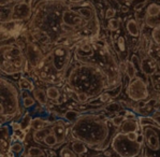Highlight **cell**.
Returning a JSON list of instances; mask_svg holds the SVG:
<instances>
[{
    "instance_id": "obj_15",
    "label": "cell",
    "mask_w": 160,
    "mask_h": 157,
    "mask_svg": "<svg viewBox=\"0 0 160 157\" xmlns=\"http://www.w3.org/2000/svg\"><path fill=\"white\" fill-rule=\"evenodd\" d=\"M141 130V126L138 119H126L124 123L122 124V126L119 127V131L122 134H129V132L133 131H139Z\"/></svg>"
},
{
    "instance_id": "obj_2",
    "label": "cell",
    "mask_w": 160,
    "mask_h": 157,
    "mask_svg": "<svg viewBox=\"0 0 160 157\" xmlns=\"http://www.w3.org/2000/svg\"><path fill=\"white\" fill-rule=\"evenodd\" d=\"M67 83L74 94L85 93L92 99L110 90L109 78L100 68L78 60L67 73Z\"/></svg>"
},
{
    "instance_id": "obj_48",
    "label": "cell",
    "mask_w": 160,
    "mask_h": 157,
    "mask_svg": "<svg viewBox=\"0 0 160 157\" xmlns=\"http://www.w3.org/2000/svg\"><path fill=\"white\" fill-rule=\"evenodd\" d=\"M126 1H130V2H132V1H134V0H126Z\"/></svg>"
},
{
    "instance_id": "obj_27",
    "label": "cell",
    "mask_w": 160,
    "mask_h": 157,
    "mask_svg": "<svg viewBox=\"0 0 160 157\" xmlns=\"http://www.w3.org/2000/svg\"><path fill=\"white\" fill-rule=\"evenodd\" d=\"M21 130H27L31 127V123H32V119H31V114L30 113H26L22 117L21 119Z\"/></svg>"
},
{
    "instance_id": "obj_33",
    "label": "cell",
    "mask_w": 160,
    "mask_h": 157,
    "mask_svg": "<svg viewBox=\"0 0 160 157\" xmlns=\"http://www.w3.org/2000/svg\"><path fill=\"white\" fill-rule=\"evenodd\" d=\"M45 122L42 117H36V119H32V123H31V128H33L34 130H39V129L45 128Z\"/></svg>"
},
{
    "instance_id": "obj_37",
    "label": "cell",
    "mask_w": 160,
    "mask_h": 157,
    "mask_svg": "<svg viewBox=\"0 0 160 157\" xmlns=\"http://www.w3.org/2000/svg\"><path fill=\"white\" fill-rule=\"evenodd\" d=\"M125 119H125V116H122V115H115V116L113 117L111 121H112L113 126L118 127V128H119V127L122 126V123H124Z\"/></svg>"
},
{
    "instance_id": "obj_35",
    "label": "cell",
    "mask_w": 160,
    "mask_h": 157,
    "mask_svg": "<svg viewBox=\"0 0 160 157\" xmlns=\"http://www.w3.org/2000/svg\"><path fill=\"white\" fill-rule=\"evenodd\" d=\"M9 151L13 152L14 154H22L24 152V145L22 142H17V141H14L13 143L10 145L9 148Z\"/></svg>"
},
{
    "instance_id": "obj_19",
    "label": "cell",
    "mask_w": 160,
    "mask_h": 157,
    "mask_svg": "<svg viewBox=\"0 0 160 157\" xmlns=\"http://www.w3.org/2000/svg\"><path fill=\"white\" fill-rule=\"evenodd\" d=\"M32 96L34 97V99L37 100V102H39L41 105H46L48 102V97L46 92L42 88H34V90L32 92Z\"/></svg>"
},
{
    "instance_id": "obj_3",
    "label": "cell",
    "mask_w": 160,
    "mask_h": 157,
    "mask_svg": "<svg viewBox=\"0 0 160 157\" xmlns=\"http://www.w3.org/2000/svg\"><path fill=\"white\" fill-rule=\"evenodd\" d=\"M71 134L92 149L102 151L110 137V124L101 114H82L71 126Z\"/></svg>"
},
{
    "instance_id": "obj_8",
    "label": "cell",
    "mask_w": 160,
    "mask_h": 157,
    "mask_svg": "<svg viewBox=\"0 0 160 157\" xmlns=\"http://www.w3.org/2000/svg\"><path fill=\"white\" fill-rule=\"evenodd\" d=\"M140 126L144 139L145 157H160V125L154 121Z\"/></svg>"
},
{
    "instance_id": "obj_4",
    "label": "cell",
    "mask_w": 160,
    "mask_h": 157,
    "mask_svg": "<svg viewBox=\"0 0 160 157\" xmlns=\"http://www.w3.org/2000/svg\"><path fill=\"white\" fill-rule=\"evenodd\" d=\"M1 87V124L8 119H13L21 112V99L19 93L15 85L2 77L0 78Z\"/></svg>"
},
{
    "instance_id": "obj_16",
    "label": "cell",
    "mask_w": 160,
    "mask_h": 157,
    "mask_svg": "<svg viewBox=\"0 0 160 157\" xmlns=\"http://www.w3.org/2000/svg\"><path fill=\"white\" fill-rule=\"evenodd\" d=\"M147 54H148L151 57H152L155 59L157 63V67H158V71H157V74H160V45H157L154 42H152L151 46L148 48V51H147Z\"/></svg>"
},
{
    "instance_id": "obj_29",
    "label": "cell",
    "mask_w": 160,
    "mask_h": 157,
    "mask_svg": "<svg viewBox=\"0 0 160 157\" xmlns=\"http://www.w3.org/2000/svg\"><path fill=\"white\" fill-rule=\"evenodd\" d=\"M149 37H151L152 41L155 44H157V45H160V25L156 26L155 28L151 29Z\"/></svg>"
},
{
    "instance_id": "obj_10",
    "label": "cell",
    "mask_w": 160,
    "mask_h": 157,
    "mask_svg": "<svg viewBox=\"0 0 160 157\" xmlns=\"http://www.w3.org/2000/svg\"><path fill=\"white\" fill-rule=\"evenodd\" d=\"M33 14V4L31 1H23L13 3L12 6V21L27 22L30 21Z\"/></svg>"
},
{
    "instance_id": "obj_31",
    "label": "cell",
    "mask_w": 160,
    "mask_h": 157,
    "mask_svg": "<svg viewBox=\"0 0 160 157\" xmlns=\"http://www.w3.org/2000/svg\"><path fill=\"white\" fill-rule=\"evenodd\" d=\"M46 94H48V99L51 100H57L59 97H60V92L57 87L55 86H51L46 89Z\"/></svg>"
},
{
    "instance_id": "obj_41",
    "label": "cell",
    "mask_w": 160,
    "mask_h": 157,
    "mask_svg": "<svg viewBox=\"0 0 160 157\" xmlns=\"http://www.w3.org/2000/svg\"><path fill=\"white\" fill-rule=\"evenodd\" d=\"M148 1H149V0H143L142 2H139L138 4H135L134 8H133V9H134V11L137 12V13H138V12H142V11H143V10L145 9V7L147 6Z\"/></svg>"
},
{
    "instance_id": "obj_42",
    "label": "cell",
    "mask_w": 160,
    "mask_h": 157,
    "mask_svg": "<svg viewBox=\"0 0 160 157\" xmlns=\"http://www.w3.org/2000/svg\"><path fill=\"white\" fill-rule=\"evenodd\" d=\"M11 127L13 129V131H17V130H21V123H12L11 124Z\"/></svg>"
},
{
    "instance_id": "obj_9",
    "label": "cell",
    "mask_w": 160,
    "mask_h": 157,
    "mask_svg": "<svg viewBox=\"0 0 160 157\" xmlns=\"http://www.w3.org/2000/svg\"><path fill=\"white\" fill-rule=\"evenodd\" d=\"M127 95L132 101L140 102L146 100L149 96L147 84L141 77H135L130 80L127 86Z\"/></svg>"
},
{
    "instance_id": "obj_21",
    "label": "cell",
    "mask_w": 160,
    "mask_h": 157,
    "mask_svg": "<svg viewBox=\"0 0 160 157\" xmlns=\"http://www.w3.org/2000/svg\"><path fill=\"white\" fill-rule=\"evenodd\" d=\"M52 132V127H45V128H42V129H39V130H34L32 137H33V140L34 142H43L44 139L48 136Z\"/></svg>"
},
{
    "instance_id": "obj_39",
    "label": "cell",
    "mask_w": 160,
    "mask_h": 157,
    "mask_svg": "<svg viewBox=\"0 0 160 157\" xmlns=\"http://www.w3.org/2000/svg\"><path fill=\"white\" fill-rule=\"evenodd\" d=\"M10 137H11V134H10L9 126L8 125H1V139L9 140Z\"/></svg>"
},
{
    "instance_id": "obj_40",
    "label": "cell",
    "mask_w": 160,
    "mask_h": 157,
    "mask_svg": "<svg viewBox=\"0 0 160 157\" xmlns=\"http://www.w3.org/2000/svg\"><path fill=\"white\" fill-rule=\"evenodd\" d=\"M76 96V100H78V102H81V104H85V102L89 101L92 98L88 96L87 94H85V93H78V94H75Z\"/></svg>"
},
{
    "instance_id": "obj_11",
    "label": "cell",
    "mask_w": 160,
    "mask_h": 157,
    "mask_svg": "<svg viewBox=\"0 0 160 157\" xmlns=\"http://www.w3.org/2000/svg\"><path fill=\"white\" fill-rule=\"evenodd\" d=\"M26 60L27 63L32 68H39L44 59V54L41 48L34 42H30L26 45Z\"/></svg>"
},
{
    "instance_id": "obj_12",
    "label": "cell",
    "mask_w": 160,
    "mask_h": 157,
    "mask_svg": "<svg viewBox=\"0 0 160 157\" xmlns=\"http://www.w3.org/2000/svg\"><path fill=\"white\" fill-rule=\"evenodd\" d=\"M157 71H158V67L154 58L151 57L148 54L141 56V72L146 77H152L157 74Z\"/></svg>"
},
{
    "instance_id": "obj_45",
    "label": "cell",
    "mask_w": 160,
    "mask_h": 157,
    "mask_svg": "<svg viewBox=\"0 0 160 157\" xmlns=\"http://www.w3.org/2000/svg\"><path fill=\"white\" fill-rule=\"evenodd\" d=\"M7 157H15V154H14L13 152L9 151V153H8V155H7Z\"/></svg>"
},
{
    "instance_id": "obj_47",
    "label": "cell",
    "mask_w": 160,
    "mask_h": 157,
    "mask_svg": "<svg viewBox=\"0 0 160 157\" xmlns=\"http://www.w3.org/2000/svg\"><path fill=\"white\" fill-rule=\"evenodd\" d=\"M158 101H159V104H160V93H159V95H158Z\"/></svg>"
},
{
    "instance_id": "obj_5",
    "label": "cell",
    "mask_w": 160,
    "mask_h": 157,
    "mask_svg": "<svg viewBox=\"0 0 160 157\" xmlns=\"http://www.w3.org/2000/svg\"><path fill=\"white\" fill-rule=\"evenodd\" d=\"M72 51L67 44H57L46 57H44L40 67L43 63H46V67H50L57 77H65L72 61Z\"/></svg>"
},
{
    "instance_id": "obj_28",
    "label": "cell",
    "mask_w": 160,
    "mask_h": 157,
    "mask_svg": "<svg viewBox=\"0 0 160 157\" xmlns=\"http://www.w3.org/2000/svg\"><path fill=\"white\" fill-rule=\"evenodd\" d=\"M82 115V113L81 112H78V111H75V110H69V111H67L65 113V119H67L68 122H70V123H74L76 122L78 119V117Z\"/></svg>"
},
{
    "instance_id": "obj_44",
    "label": "cell",
    "mask_w": 160,
    "mask_h": 157,
    "mask_svg": "<svg viewBox=\"0 0 160 157\" xmlns=\"http://www.w3.org/2000/svg\"><path fill=\"white\" fill-rule=\"evenodd\" d=\"M120 10H122V12H124V13H127V12L129 11V9H128L127 7H122Z\"/></svg>"
},
{
    "instance_id": "obj_14",
    "label": "cell",
    "mask_w": 160,
    "mask_h": 157,
    "mask_svg": "<svg viewBox=\"0 0 160 157\" xmlns=\"http://www.w3.org/2000/svg\"><path fill=\"white\" fill-rule=\"evenodd\" d=\"M52 132L56 136L58 140V143H63L66 142V137H67V129H66V123L62 119H57L54 122L52 126Z\"/></svg>"
},
{
    "instance_id": "obj_18",
    "label": "cell",
    "mask_w": 160,
    "mask_h": 157,
    "mask_svg": "<svg viewBox=\"0 0 160 157\" xmlns=\"http://www.w3.org/2000/svg\"><path fill=\"white\" fill-rule=\"evenodd\" d=\"M114 51L116 52L117 56H122V54H127V45L126 39L122 36H119L114 41Z\"/></svg>"
},
{
    "instance_id": "obj_23",
    "label": "cell",
    "mask_w": 160,
    "mask_h": 157,
    "mask_svg": "<svg viewBox=\"0 0 160 157\" xmlns=\"http://www.w3.org/2000/svg\"><path fill=\"white\" fill-rule=\"evenodd\" d=\"M12 6L13 3L1 7V23L12 21Z\"/></svg>"
},
{
    "instance_id": "obj_17",
    "label": "cell",
    "mask_w": 160,
    "mask_h": 157,
    "mask_svg": "<svg viewBox=\"0 0 160 157\" xmlns=\"http://www.w3.org/2000/svg\"><path fill=\"white\" fill-rule=\"evenodd\" d=\"M71 148H72L73 151L75 152V154L78 156L80 155H84V154H87L88 152V146L86 145L83 141L78 139H74L71 143Z\"/></svg>"
},
{
    "instance_id": "obj_22",
    "label": "cell",
    "mask_w": 160,
    "mask_h": 157,
    "mask_svg": "<svg viewBox=\"0 0 160 157\" xmlns=\"http://www.w3.org/2000/svg\"><path fill=\"white\" fill-rule=\"evenodd\" d=\"M18 87H19V89L23 90V92H27V90H29V92H33V90H34L33 83L31 82L29 78H27L25 77L19 78V80H18Z\"/></svg>"
},
{
    "instance_id": "obj_36",
    "label": "cell",
    "mask_w": 160,
    "mask_h": 157,
    "mask_svg": "<svg viewBox=\"0 0 160 157\" xmlns=\"http://www.w3.org/2000/svg\"><path fill=\"white\" fill-rule=\"evenodd\" d=\"M116 13H117V10L115 8H113L112 6L109 7L104 12V18L105 19H111V18H114L116 16Z\"/></svg>"
},
{
    "instance_id": "obj_25",
    "label": "cell",
    "mask_w": 160,
    "mask_h": 157,
    "mask_svg": "<svg viewBox=\"0 0 160 157\" xmlns=\"http://www.w3.org/2000/svg\"><path fill=\"white\" fill-rule=\"evenodd\" d=\"M27 156L28 157H45V153L41 148L38 146H30L27 151Z\"/></svg>"
},
{
    "instance_id": "obj_7",
    "label": "cell",
    "mask_w": 160,
    "mask_h": 157,
    "mask_svg": "<svg viewBox=\"0 0 160 157\" xmlns=\"http://www.w3.org/2000/svg\"><path fill=\"white\" fill-rule=\"evenodd\" d=\"M144 146L143 134H139V139L131 140L128 138L127 134L118 131L114 134L111 141V148L115 154L119 157H138L140 156Z\"/></svg>"
},
{
    "instance_id": "obj_13",
    "label": "cell",
    "mask_w": 160,
    "mask_h": 157,
    "mask_svg": "<svg viewBox=\"0 0 160 157\" xmlns=\"http://www.w3.org/2000/svg\"><path fill=\"white\" fill-rule=\"evenodd\" d=\"M125 29L130 37L135 39H139L142 36V27L140 26L139 22L135 18H128L125 22Z\"/></svg>"
},
{
    "instance_id": "obj_24",
    "label": "cell",
    "mask_w": 160,
    "mask_h": 157,
    "mask_svg": "<svg viewBox=\"0 0 160 157\" xmlns=\"http://www.w3.org/2000/svg\"><path fill=\"white\" fill-rule=\"evenodd\" d=\"M125 72H126L127 77L129 78V80H132V78H134L135 77H138L137 75L138 70L135 69L133 63L130 60H126V63H125Z\"/></svg>"
},
{
    "instance_id": "obj_32",
    "label": "cell",
    "mask_w": 160,
    "mask_h": 157,
    "mask_svg": "<svg viewBox=\"0 0 160 157\" xmlns=\"http://www.w3.org/2000/svg\"><path fill=\"white\" fill-rule=\"evenodd\" d=\"M43 142H44V144H45V145L48 146V148H54V146H56L57 144H59L57 138H56V136L53 134V132H51V134H48L45 139H44Z\"/></svg>"
},
{
    "instance_id": "obj_43",
    "label": "cell",
    "mask_w": 160,
    "mask_h": 157,
    "mask_svg": "<svg viewBox=\"0 0 160 157\" xmlns=\"http://www.w3.org/2000/svg\"><path fill=\"white\" fill-rule=\"evenodd\" d=\"M68 1L73 4H78V3H82V2L86 1V0H68Z\"/></svg>"
},
{
    "instance_id": "obj_46",
    "label": "cell",
    "mask_w": 160,
    "mask_h": 157,
    "mask_svg": "<svg viewBox=\"0 0 160 157\" xmlns=\"http://www.w3.org/2000/svg\"><path fill=\"white\" fill-rule=\"evenodd\" d=\"M26 0H11V3H17V2H23Z\"/></svg>"
},
{
    "instance_id": "obj_26",
    "label": "cell",
    "mask_w": 160,
    "mask_h": 157,
    "mask_svg": "<svg viewBox=\"0 0 160 157\" xmlns=\"http://www.w3.org/2000/svg\"><path fill=\"white\" fill-rule=\"evenodd\" d=\"M58 155H59V157H78L75 154V152L72 149V148L69 145V144H67V145H65V146H62V148L60 149Z\"/></svg>"
},
{
    "instance_id": "obj_34",
    "label": "cell",
    "mask_w": 160,
    "mask_h": 157,
    "mask_svg": "<svg viewBox=\"0 0 160 157\" xmlns=\"http://www.w3.org/2000/svg\"><path fill=\"white\" fill-rule=\"evenodd\" d=\"M120 27V21L116 18L108 19V29L111 31H117Z\"/></svg>"
},
{
    "instance_id": "obj_6",
    "label": "cell",
    "mask_w": 160,
    "mask_h": 157,
    "mask_svg": "<svg viewBox=\"0 0 160 157\" xmlns=\"http://www.w3.org/2000/svg\"><path fill=\"white\" fill-rule=\"evenodd\" d=\"M27 63L26 56L18 44H6L1 46V71L6 74H15L23 70Z\"/></svg>"
},
{
    "instance_id": "obj_30",
    "label": "cell",
    "mask_w": 160,
    "mask_h": 157,
    "mask_svg": "<svg viewBox=\"0 0 160 157\" xmlns=\"http://www.w3.org/2000/svg\"><path fill=\"white\" fill-rule=\"evenodd\" d=\"M36 102L37 100L34 99L33 96H30V95H27L23 98V100H22V105H23L25 109H31V108H33L34 105H36Z\"/></svg>"
},
{
    "instance_id": "obj_20",
    "label": "cell",
    "mask_w": 160,
    "mask_h": 157,
    "mask_svg": "<svg viewBox=\"0 0 160 157\" xmlns=\"http://www.w3.org/2000/svg\"><path fill=\"white\" fill-rule=\"evenodd\" d=\"M144 26L148 29H152L156 26L160 25V13L155 16H144L143 18Z\"/></svg>"
},
{
    "instance_id": "obj_38",
    "label": "cell",
    "mask_w": 160,
    "mask_h": 157,
    "mask_svg": "<svg viewBox=\"0 0 160 157\" xmlns=\"http://www.w3.org/2000/svg\"><path fill=\"white\" fill-rule=\"evenodd\" d=\"M130 61L133 63L135 69H137L138 71H141V57H140V56L131 55V57H130Z\"/></svg>"
},
{
    "instance_id": "obj_1",
    "label": "cell",
    "mask_w": 160,
    "mask_h": 157,
    "mask_svg": "<svg viewBox=\"0 0 160 157\" xmlns=\"http://www.w3.org/2000/svg\"><path fill=\"white\" fill-rule=\"evenodd\" d=\"M75 60L92 63L100 68L109 78L110 90L119 86L122 69L117 54L103 39H85L78 43L73 51Z\"/></svg>"
}]
</instances>
